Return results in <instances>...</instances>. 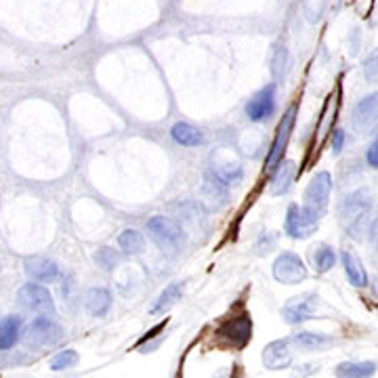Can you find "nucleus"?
<instances>
[{
	"label": "nucleus",
	"instance_id": "f257e3e1",
	"mask_svg": "<svg viewBox=\"0 0 378 378\" xmlns=\"http://www.w3.org/2000/svg\"><path fill=\"white\" fill-rule=\"evenodd\" d=\"M372 215V198L366 189L349 194L339 206V219L347 234L353 238H362L368 229V219Z\"/></svg>",
	"mask_w": 378,
	"mask_h": 378
},
{
	"label": "nucleus",
	"instance_id": "f03ea898",
	"mask_svg": "<svg viewBox=\"0 0 378 378\" xmlns=\"http://www.w3.org/2000/svg\"><path fill=\"white\" fill-rule=\"evenodd\" d=\"M330 194H332V177H330V172L322 170L307 185V189H305V206L303 208L313 219L320 221L326 215V210H328Z\"/></svg>",
	"mask_w": 378,
	"mask_h": 378
},
{
	"label": "nucleus",
	"instance_id": "7ed1b4c3",
	"mask_svg": "<svg viewBox=\"0 0 378 378\" xmlns=\"http://www.w3.org/2000/svg\"><path fill=\"white\" fill-rule=\"evenodd\" d=\"M147 234L160 248L166 251H177L185 242L183 229L168 217H151L147 221Z\"/></svg>",
	"mask_w": 378,
	"mask_h": 378
},
{
	"label": "nucleus",
	"instance_id": "20e7f679",
	"mask_svg": "<svg viewBox=\"0 0 378 378\" xmlns=\"http://www.w3.org/2000/svg\"><path fill=\"white\" fill-rule=\"evenodd\" d=\"M296 110H298L296 103L290 106V108L286 110V114L282 116L279 125H277V132H275V139H273V143H271V151H269L267 164H265L269 170H275V168L284 162V151H286L288 141H290V137H292V128H294V120H296Z\"/></svg>",
	"mask_w": 378,
	"mask_h": 378
},
{
	"label": "nucleus",
	"instance_id": "39448f33",
	"mask_svg": "<svg viewBox=\"0 0 378 378\" xmlns=\"http://www.w3.org/2000/svg\"><path fill=\"white\" fill-rule=\"evenodd\" d=\"M252 336V324L248 315H238L227 320L219 330H217V339L223 347L229 349H242L251 343Z\"/></svg>",
	"mask_w": 378,
	"mask_h": 378
},
{
	"label": "nucleus",
	"instance_id": "423d86ee",
	"mask_svg": "<svg viewBox=\"0 0 378 378\" xmlns=\"http://www.w3.org/2000/svg\"><path fill=\"white\" fill-rule=\"evenodd\" d=\"M61 336H63V330H61L59 324H55V322L49 320V317H36V320L27 326L23 341H25V345H30V347H34V349H42V347L55 345Z\"/></svg>",
	"mask_w": 378,
	"mask_h": 378
},
{
	"label": "nucleus",
	"instance_id": "0eeeda50",
	"mask_svg": "<svg viewBox=\"0 0 378 378\" xmlns=\"http://www.w3.org/2000/svg\"><path fill=\"white\" fill-rule=\"evenodd\" d=\"M286 234L294 240H305L309 236H313L317 232V219H313L303 206L298 204H290L288 213H286V225H284Z\"/></svg>",
	"mask_w": 378,
	"mask_h": 378
},
{
	"label": "nucleus",
	"instance_id": "6e6552de",
	"mask_svg": "<svg viewBox=\"0 0 378 378\" xmlns=\"http://www.w3.org/2000/svg\"><path fill=\"white\" fill-rule=\"evenodd\" d=\"M273 277L282 284H298L307 277V267L298 254L282 252L273 263Z\"/></svg>",
	"mask_w": 378,
	"mask_h": 378
},
{
	"label": "nucleus",
	"instance_id": "1a4fd4ad",
	"mask_svg": "<svg viewBox=\"0 0 378 378\" xmlns=\"http://www.w3.org/2000/svg\"><path fill=\"white\" fill-rule=\"evenodd\" d=\"M317 294H301V296H294L290 298L284 309H282V315L286 320V324H303L311 317H315V309H317Z\"/></svg>",
	"mask_w": 378,
	"mask_h": 378
},
{
	"label": "nucleus",
	"instance_id": "9d476101",
	"mask_svg": "<svg viewBox=\"0 0 378 378\" xmlns=\"http://www.w3.org/2000/svg\"><path fill=\"white\" fill-rule=\"evenodd\" d=\"M353 128L360 134H370L378 130V93L368 95L366 99H362L355 110H353V118H351Z\"/></svg>",
	"mask_w": 378,
	"mask_h": 378
},
{
	"label": "nucleus",
	"instance_id": "9b49d317",
	"mask_svg": "<svg viewBox=\"0 0 378 378\" xmlns=\"http://www.w3.org/2000/svg\"><path fill=\"white\" fill-rule=\"evenodd\" d=\"M19 303L30 309V311H36V313H55V303H53V296L51 292L44 288V286H38V284H25L19 294H17Z\"/></svg>",
	"mask_w": 378,
	"mask_h": 378
},
{
	"label": "nucleus",
	"instance_id": "f8f14e48",
	"mask_svg": "<svg viewBox=\"0 0 378 378\" xmlns=\"http://www.w3.org/2000/svg\"><path fill=\"white\" fill-rule=\"evenodd\" d=\"M260 360H263V366H265L267 370H284V368H290V364H292L290 341H288V339L271 341V343L263 349Z\"/></svg>",
	"mask_w": 378,
	"mask_h": 378
},
{
	"label": "nucleus",
	"instance_id": "ddd939ff",
	"mask_svg": "<svg viewBox=\"0 0 378 378\" xmlns=\"http://www.w3.org/2000/svg\"><path fill=\"white\" fill-rule=\"evenodd\" d=\"M275 112V84H267L246 103V116L252 122H263Z\"/></svg>",
	"mask_w": 378,
	"mask_h": 378
},
{
	"label": "nucleus",
	"instance_id": "4468645a",
	"mask_svg": "<svg viewBox=\"0 0 378 378\" xmlns=\"http://www.w3.org/2000/svg\"><path fill=\"white\" fill-rule=\"evenodd\" d=\"M25 273L32 279H38V282H55L59 277V267L51 258L34 256V258L25 260Z\"/></svg>",
	"mask_w": 378,
	"mask_h": 378
},
{
	"label": "nucleus",
	"instance_id": "2eb2a0df",
	"mask_svg": "<svg viewBox=\"0 0 378 378\" xmlns=\"http://www.w3.org/2000/svg\"><path fill=\"white\" fill-rule=\"evenodd\" d=\"M341 258H343V267H345V273H347L349 284L355 286V288L368 286V271H366L362 258L353 251H345L341 254Z\"/></svg>",
	"mask_w": 378,
	"mask_h": 378
},
{
	"label": "nucleus",
	"instance_id": "dca6fc26",
	"mask_svg": "<svg viewBox=\"0 0 378 378\" xmlns=\"http://www.w3.org/2000/svg\"><path fill=\"white\" fill-rule=\"evenodd\" d=\"M296 177V164L292 160H284L275 170H273V177H271V194L279 196V194H286L290 187H292V181Z\"/></svg>",
	"mask_w": 378,
	"mask_h": 378
},
{
	"label": "nucleus",
	"instance_id": "f3484780",
	"mask_svg": "<svg viewBox=\"0 0 378 378\" xmlns=\"http://www.w3.org/2000/svg\"><path fill=\"white\" fill-rule=\"evenodd\" d=\"M84 305L91 315L103 317V315H108V311L112 307V294L106 288H91L84 296Z\"/></svg>",
	"mask_w": 378,
	"mask_h": 378
},
{
	"label": "nucleus",
	"instance_id": "a211bd4d",
	"mask_svg": "<svg viewBox=\"0 0 378 378\" xmlns=\"http://www.w3.org/2000/svg\"><path fill=\"white\" fill-rule=\"evenodd\" d=\"M292 343L303 351H324L334 345V339L320 332H298L292 336Z\"/></svg>",
	"mask_w": 378,
	"mask_h": 378
},
{
	"label": "nucleus",
	"instance_id": "6ab92c4d",
	"mask_svg": "<svg viewBox=\"0 0 378 378\" xmlns=\"http://www.w3.org/2000/svg\"><path fill=\"white\" fill-rule=\"evenodd\" d=\"M377 374L374 362H343L336 366V378H372Z\"/></svg>",
	"mask_w": 378,
	"mask_h": 378
},
{
	"label": "nucleus",
	"instance_id": "aec40b11",
	"mask_svg": "<svg viewBox=\"0 0 378 378\" xmlns=\"http://www.w3.org/2000/svg\"><path fill=\"white\" fill-rule=\"evenodd\" d=\"M181 294H183V284H181V282H172V284L166 286V288L162 290V294L156 298V303L151 305L149 313H151V315H156V313H166L172 305H177V301L181 298Z\"/></svg>",
	"mask_w": 378,
	"mask_h": 378
},
{
	"label": "nucleus",
	"instance_id": "412c9836",
	"mask_svg": "<svg viewBox=\"0 0 378 378\" xmlns=\"http://www.w3.org/2000/svg\"><path fill=\"white\" fill-rule=\"evenodd\" d=\"M172 139L179 143V145H185V147H198L204 143V134L202 130H198L196 126L187 125V122H177L170 130Z\"/></svg>",
	"mask_w": 378,
	"mask_h": 378
},
{
	"label": "nucleus",
	"instance_id": "4be33fe9",
	"mask_svg": "<svg viewBox=\"0 0 378 378\" xmlns=\"http://www.w3.org/2000/svg\"><path fill=\"white\" fill-rule=\"evenodd\" d=\"M213 175L219 177L225 185L227 183H236L242 179V166L238 164V160H219L215 158V164H213Z\"/></svg>",
	"mask_w": 378,
	"mask_h": 378
},
{
	"label": "nucleus",
	"instance_id": "5701e85b",
	"mask_svg": "<svg viewBox=\"0 0 378 378\" xmlns=\"http://www.w3.org/2000/svg\"><path fill=\"white\" fill-rule=\"evenodd\" d=\"M19 332H21V324L19 317H2L0 320V351L11 349L17 341H19Z\"/></svg>",
	"mask_w": 378,
	"mask_h": 378
},
{
	"label": "nucleus",
	"instance_id": "b1692460",
	"mask_svg": "<svg viewBox=\"0 0 378 378\" xmlns=\"http://www.w3.org/2000/svg\"><path fill=\"white\" fill-rule=\"evenodd\" d=\"M118 246L126 252V254H139L145 246L143 236L137 229H125L118 238Z\"/></svg>",
	"mask_w": 378,
	"mask_h": 378
},
{
	"label": "nucleus",
	"instance_id": "393cba45",
	"mask_svg": "<svg viewBox=\"0 0 378 378\" xmlns=\"http://www.w3.org/2000/svg\"><path fill=\"white\" fill-rule=\"evenodd\" d=\"M313 263H315V271L317 273H326L336 265V254L330 246H320L313 252Z\"/></svg>",
	"mask_w": 378,
	"mask_h": 378
},
{
	"label": "nucleus",
	"instance_id": "a878e982",
	"mask_svg": "<svg viewBox=\"0 0 378 378\" xmlns=\"http://www.w3.org/2000/svg\"><path fill=\"white\" fill-rule=\"evenodd\" d=\"M78 364V353L74 349H63L61 353H57L51 360V370L53 372H61V370H70Z\"/></svg>",
	"mask_w": 378,
	"mask_h": 378
},
{
	"label": "nucleus",
	"instance_id": "bb28decb",
	"mask_svg": "<svg viewBox=\"0 0 378 378\" xmlns=\"http://www.w3.org/2000/svg\"><path fill=\"white\" fill-rule=\"evenodd\" d=\"M95 263H97L101 269L112 271V269H116V265L120 263V254L114 251V248H110V246H103V248H99V251L95 252Z\"/></svg>",
	"mask_w": 378,
	"mask_h": 378
},
{
	"label": "nucleus",
	"instance_id": "cd10ccee",
	"mask_svg": "<svg viewBox=\"0 0 378 378\" xmlns=\"http://www.w3.org/2000/svg\"><path fill=\"white\" fill-rule=\"evenodd\" d=\"M364 74L370 82H378V49L366 59L364 63Z\"/></svg>",
	"mask_w": 378,
	"mask_h": 378
},
{
	"label": "nucleus",
	"instance_id": "c85d7f7f",
	"mask_svg": "<svg viewBox=\"0 0 378 378\" xmlns=\"http://www.w3.org/2000/svg\"><path fill=\"white\" fill-rule=\"evenodd\" d=\"M343 143H345V130L336 128V130H334V137H332V151H334V156H339V153H341Z\"/></svg>",
	"mask_w": 378,
	"mask_h": 378
},
{
	"label": "nucleus",
	"instance_id": "c756f323",
	"mask_svg": "<svg viewBox=\"0 0 378 378\" xmlns=\"http://www.w3.org/2000/svg\"><path fill=\"white\" fill-rule=\"evenodd\" d=\"M366 160H368V164H370L372 168H378V137L374 139V143L368 147V151H366Z\"/></svg>",
	"mask_w": 378,
	"mask_h": 378
},
{
	"label": "nucleus",
	"instance_id": "7c9ffc66",
	"mask_svg": "<svg viewBox=\"0 0 378 378\" xmlns=\"http://www.w3.org/2000/svg\"><path fill=\"white\" fill-rule=\"evenodd\" d=\"M0 269H2V265H0Z\"/></svg>",
	"mask_w": 378,
	"mask_h": 378
}]
</instances>
